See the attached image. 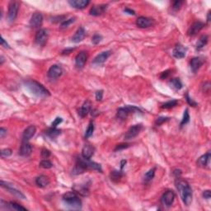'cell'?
<instances>
[{
	"label": "cell",
	"instance_id": "1",
	"mask_svg": "<svg viewBox=\"0 0 211 211\" xmlns=\"http://www.w3.org/2000/svg\"><path fill=\"white\" fill-rule=\"evenodd\" d=\"M176 187L180 191L183 203L186 205H190L192 202V190L187 181L184 180H179L176 183Z\"/></svg>",
	"mask_w": 211,
	"mask_h": 211
},
{
	"label": "cell",
	"instance_id": "2",
	"mask_svg": "<svg viewBox=\"0 0 211 211\" xmlns=\"http://www.w3.org/2000/svg\"><path fill=\"white\" fill-rule=\"evenodd\" d=\"M26 86L31 91V92H32L35 95L38 96V97L49 96V91L43 85L37 82L30 80V81H27L26 83Z\"/></svg>",
	"mask_w": 211,
	"mask_h": 211
},
{
	"label": "cell",
	"instance_id": "3",
	"mask_svg": "<svg viewBox=\"0 0 211 211\" xmlns=\"http://www.w3.org/2000/svg\"><path fill=\"white\" fill-rule=\"evenodd\" d=\"M63 201L65 202V204H67L68 206L74 210H79L82 207L81 200L77 197L76 193L74 191L64 194L63 196Z\"/></svg>",
	"mask_w": 211,
	"mask_h": 211
},
{
	"label": "cell",
	"instance_id": "4",
	"mask_svg": "<svg viewBox=\"0 0 211 211\" xmlns=\"http://www.w3.org/2000/svg\"><path fill=\"white\" fill-rule=\"evenodd\" d=\"M77 163L80 164L83 166L86 170L87 169H92V170H96L98 172H102V166L100 165L99 163H97L95 162H91L89 159L84 158H77Z\"/></svg>",
	"mask_w": 211,
	"mask_h": 211
},
{
	"label": "cell",
	"instance_id": "5",
	"mask_svg": "<svg viewBox=\"0 0 211 211\" xmlns=\"http://www.w3.org/2000/svg\"><path fill=\"white\" fill-rule=\"evenodd\" d=\"M19 10V3L16 1H13L9 4L8 12H7V19L9 21H13L17 18Z\"/></svg>",
	"mask_w": 211,
	"mask_h": 211
},
{
	"label": "cell",
	"instance_id": "6",
	"mask_svg": "<svg viewBox=\"0 0 211 211\" xmlns=\"http://www.w3.org/2000/svg\"><path fill=\"white\" fill-rule=\"evenodd\" d=\"M48 39V31L46 29H40L35 34V42L39 46H45Z\"/></svg>",
	"mask_w": 211,
	"mask_h": 211
},
{
	"label": "cell",
	"instance_id": "7",
	"mask_svg": "<svg viewBox=\"0 0 211 211\" xmlns=\"http://www.w3.org/2000/svg\"><path fill=\"white\" fill-rule=\"evenodd\" d=\"M142 125L139 124V125H135L134 126L130 127V130L127 131V133L125 135V139H131L133 138L136 137L138 134L140 133V131L142 130Z\"/></svg>",
	"mask_w": 211,
	"mask_h": 211
},
{
	"label": "cell",
	"instance_id": "8",
	"mask_svg": "<svg viewBox=\"0 0 211 211\" xmlns=\"http://www.w3.org/2000/svg\"><path fill=\"white\" fill-rule=\"evenodd\" d=\"M174 200H175V193L173 190H167L162 196V203L166 206L170 207L173 204Z\"/></svg>",
	"mask_w": 211,
	"mask_h": 211
},
{
	"label": "cell",
	"instance_id": "9",
	"mask_svg": "<svg viewBox=\"0 0 211 211\" xmlns=\"http://www.w3.org/2000/svg\"><path fill=\"white\" fill-rule=\"evenodd\" d=\"M1 186H2L3 187H5V188H6V189H7L10 193H12L13 195H14L15 196H17L18 198H19V199H25V198H26L24 195L21 193L20 190L15 189L14 187H13V186H12V185L9 184V183L6 182V181H1Z\"/></svg>",
	"mask_w": 211,
	"mask_h": 211
},
{
	"label": "cell",
	"instance_id": "10",
	"mask_svg": "<svg viewBox=\"0 0 211 211\" xmlns=\"http://www.w3.org/2000/svg\"><path fill=\"white\" fill-rule=\"evenodd\" d=\"M204 24L203 22H201V21H196V22H194L193 24L190 26L189 30L187 31V34L190 36L196 35L198 32H200L202 29L204 28Z\"/></svg>",
	"mask_w": 211,
	"mask_h": 211
},
{
	"label": "cell",
	"instance_id": "11",
	"mask_svg": "<svg viewBox=\"0 0 211 211\" xmlns=\"http://www.w3.org/2000/svg\"><path fill=\"white\" fill-rule=\"evenodd\" d=\"M62 73H63V70H62L61 67L55 64L49 68V71H48V77L51 79H56L61 76Z\"/></svg>",
	"mask_w": 211,
	"mask_h": 211
},
{
	"label": "cell",
	"instance_id": "12",
	"mask_svg": "<svg viewBox=\"0 0 211 211\" xmlns=\"http://www.w3.org/2000/svg\"><path fill=\"white\" fill-rule=\"evenodd\" d=\"M43 21V16L40 13H35L32 16L31 21H30V25L33 28H38L40 27Z\"/></svg>",
	"mask_w": 211,
	"mask_h": 211
},
{
	"label": "cell",
	"instance_id": "13",
	"mask_svg": "<svg viewBox=\"0 0 211 211\" xmlns=\"http://www.w3.org/2000/svg\"><path fill=\"white\" fill-rule=\"evenodd\" d=\"M87 59H88V55H87V53L84 51H82L79 54H77V56L75 58L76 67L78 69H82V68L84 67L85 63L87 62Z\"/></svg>",
	"mask_w": 211,
	"mask_h": 211
},
{
	"label": "cell",
	"instance_id": "14",
	"mask_svg": "<svg viewBox=\"0 0 211 211\" xmlns=\"http://www.w3.org/2000/svg\"><path fill=\"white\" fill-rule=\"evenodd\" d=\"M153 24V20L146 17H139L136 20V25L140 28H147Z\"/></svg>",
	"mask_w": 211,
	"mask_h": 211
},
{
	"label": "cell",
	"instance_id": "15",
	"mask_svg": "<svg viewBox=\"0 0 211 211\" xmlns=\"http://www.w3.org/2000/svg\"><path fill=\"white\" fill-rule=\"evenodd\" d=\"M186 53H187V48L184 47L181 45H177V46L173 49V56L176 59H182L186 56Z\"/></svg>",
	"mask_w": 211,
	"mask_h": 211
},
{
	"label": "cell",
	"instance_id": "16",
	"mask_svg": "<svg viewBox=\"0 0 211 211\" xmlns=\"http://www.w3.org/2000/svg\"><path fill=\"white\" fill-rule=\"evenodd\" d=\"M36 129L34 125H30L28 126L23 132L22 134V139H23V142H27L29 139H31L35 134Z\"/></svg>",
	"mask_w": 211,
	"mask_h": 211
},
{
	"label": "cell",
	"instance_id": "17",
	"mask_svg": "<svg viewBox=\"0 0 211 211\" xmlns=\"http://www.w3.org/2000/svg\"><path fill=\"white\" fill-rule=\"evenodd\" d=\"M111 55V50H107V51L102 52L101 54H99L98 55H97V56L95 57V59L93 60L92 63H96V64L104 63L106 60L109 58Z\"/></svg>",
	"mask_w": 211,
	"mask_h": 211
},
{
	"label": "cell",
	"instance_id": "18",
	"mask_svg": "<svg viewBox=\"0 0 211 211\" xmlns=\"http://www.w3.org/2000/svg\"><path fill=\"white\" fill-rule=\"evenodd\" d=\"M204 63V60L200 57H195L190 60V69L193 73H196L198 69L202 66Z\"/></svg>",
	"mask_w": 211,
	"mask_h": 211
},
{
	"label": "cell",
	"instance_id": "19",
	"mask_svg": "<svg viewBox=\"0 0 211 211\" xmlns=\"http://www.w3.org/2000/svg\"><path fill=\"white\" fill-rule=\"evenodd\" d=\"M89 1L88 0H71L69 1V4H70L71 6L74 8H77V9H83L88 6L89 4Z\"/></svg>",
	"mask_w": 211,
	"mask_h": 211
},
{
	"label": "cell",
	"instance_id": "20",
	"mask_svg": "<svg viewBox=\"0 0 211 211\" xmlns=\"http://www.w3.org/2000/svg\"><path fill=\"white\" fill-rule=\"evenodd\" d=\"M32 145L27 143V142H23V144L21 146L19 153L21 155L22 157H28L32 154Z\"/></svg>",
	"mask_w": 211,
	"mask_h": 211
},
{
	"label": "cell",
	"instance_id": "21",
	"mask_svg": "<svg viewBox=\"0 0 211 211\" xmlns=\"http://www.w3.org/2000/svg\"><path fill=\"white\" fill-rule=\"evenodd\" d=\"M85 35H86V32L83 27H79L77 29V32H75V34L74 36L72 37V41L74 43H79L81 42L84 39Z\"/></svg>",
	"mask_w": 211,
	"mask_h": 211
},
{
	"label": "cell",
	"instance_id": "22",
	"mask_svg": "<svg viewBox=\"0 0 211 211\" xmlns=\"http://www.w3.org/2000/svg\"><path fill=\"white\" fill-rule=\"evenodd\" d=\"M107 5L101 4V5H95L91 7L90 10V14L92 16H100L106 10Z\"/></svg>",
	"mask_w": 211,
	"mask_h": 211
},
{
	"label": "cell",
	"instance_id": "23",
	"mask_svg": "<svg viewBox=\"0 0 211 211\" xmlns=\"http://www.w3.org/2000/svg\"><path fill=\"white\" fill-rule=\"evenodd\" d=\"M94 153V148L89 145V144H86L83 146V150H82V156L83 158H87V159H90L91 157Z\"/></svg>",
	"mask_w": 211,
	"mask_h": 211
},
{
	"label": "cell",
	"instance_id": "24",
	"mask_svg": "<svg viewBox=\"0 0 211 211\" xmlns=\"http://www.w3.org/2000/svg\"><path fill=\"white\" fill-rule=\"evenodd\" d=\"M210 159V153H207L204 155H202L201 158L198 159L197 165L200 166L201 167H205L209 164Z\"/></svg>",
	"mask_w": 211,
	"mask_h": 211
},
{
	"label": "cell",
	"instance_id": "25",
	"mask_svg": "<svg viewBox=\"0 0 211 211\" xmlns=\"http://www.w3.org/2000/svg\"><path fill=\"white\" fill-rule=\"evenodd\" d=\"M35 184H36L39 187L43 188V187H46L49 185V180L46 176L41 175V176H38V177L35 179Z\"/></svg>",
	"mask_w": 211,
	"mask_h": 211
},
{
	"label": "cell",
	"instance_id": "26",
	"mask_svg": "<svg viewBox=\"0 0 211 211\" xmlns=\"http://www.w3.org/2000/svg\"><path fill=\"white\" fill-rule=\"evenodd\" d=\"M90 110H91V102L89 101H86L79 110V112H78L79 116L81 117H85L90 111Z\"/></svg>",
	"mask_w": 211,
	"mask_h": 211
},
{
	"label": "cell",
	"instance_id": "27",
	"mask_svg": "<svg viewBox=\"0 0 211 211\" xmlns=\"http://www.w3.org/2000/svg\"><path fill=\"white\" fill-rule=\"evenodd\" d=\"M130 113V111H129L127 106H125V107H120V108H119L118 111H117L116 116H117V117H118L119 119L125 120V119H126L127 116H128V115H129Z\"/></svg>",
	"mask_w": 211,
	"mask_h": 211
},
{
	"label": "cell",
	"instance_id": "28",
	"mask_svg": "<svg viewBox=\"0 0 211 211\" xmlns=\"http://www.w3.org/2000/svg\"><path fill=\"white\" fill-rule=\"evenodd\" d=\"M208 40H209V38H208V35H204L201 36V38L199 39V41H198V42H197L196 44V48L197 49H202L204 46H205L206 45H207L208 43Z\"/></svg>",
	"mask_w": 211,
	"mask_h": 211
},
{
	"label": "cell",
	"instance_id": "29",
	"mask_svg": "<svg viewBox=\"0 0 211 211\" xmlns=\"http://www.w3.org/2000/svg\"><path fill=\"white\" fill-rule=\"evenodd\" d=\"M170 85L171 87L173 88H175L176 90H180L181 88H182V83L180 80L179 78H173L170 80Z\"/></svg>",
	"mask_w": 211,
	"mask_h": 211
},
{
	"label": "cell",
	"instance_id": "30",
	"mask_svg": "<svg viewBox=\"0 0 211 211\" xmlns=\"http://www.w3.org/2000/svg\"><path fill=\"white\" fill-rule=\"evenodd\" d=\"M123 176V173L121 171H112L111 173V179L114 181H118Z\"/></svg>",
	"mask_w": 211,
	"mask_h": 211
},
{
	"label": "cell",
	"instance_id": "31",
	"mask_svg": "<svg viewBox=\"0 0 211 211\" xmlns=\"http://www.w3.org/2000/svg\"><path fill=\"white\" fill-rule=\"evenodd\" d=\"M155 171H156V168H155V167H153V169H150L148 173L144 175V181H145V182H148V181H150L151 180H153V178L154 177Z\"/></svg>",
	"mask_w": 211,
	"mask_h": 211
},
{
	"label": "cell",
	"instance_id": "32",
	"mask_svg": "<svg viewBox=\"0 0 211 211\" xmlns=\"http://www.w3.org/2000/svg\"><path fill=\"white\" fill-rule=\"evenodd\" d=\"M74 190H75V191H77V193H79L80 195H82V196H88V188L86 186H84V187H82V186H78V187H74Z\"/></svg>",
	"mask_w": 211,
	"mask_h": 211
},
{
	"label": "cell",
	"instance_id": "33",
	"mask_svg": "<svg viewBox=\"0 0 211 211\" xmlns=\"http://www.w3.org/2000/svg\"><path fill=\"white\" fill-rule=\"evenodd\" d=\"M7 207L10 210H27V209L23 206H21L20 204H18V203L15 202H10L7 204Z\"/></svg>",
	"mask_w": 211,
	"mask_h": 211
},
{
	"label": "cell",
	"instance_id": "34",
	"mask_svg": "<svg viewBox=\"0 0 211 211\" xmlns=\"http://www.w3.org/2000/svg\"><path fill=\"white\" fill-rule=\"evenodd\" d=\"M46 134H47L49 137L52 138L53 139V138L57 137L59 134H60V130H57L56 128L52 127L51 129H49V130H48L47 131H46Z\"/></svg>",
	"mask_w": 211,
	"mask_h": 211
},
{
	"label": "cell",
	"instance_id": "35",
	"mask_svg": "<svg viewBox=\"0 0 211 211\" xmlns=\"http://www.w3.org/2000/svg\"><path fill=\"white\" fill-rule=\"evenodd\" d=\"M178 104V102L176 100H172V101H169V102H167L164 104H162V108H164V109H171L173 108L174 106H176V105Z\"/></svg>",
	"mask_w": 211,
	"mask_h": 211
},
{
	"label": "cell",
	"instance_id": "36",
	"mask_svg": "<svg viewBox=\"0 0 211 211\" xmlns=\"http://www.w3.org/2000/svg\"><path fill=\"white\" fill-rule=\"evenodd\" d=\"M190 120V115H189V111H188V109L185 110L184 111V114H183V118L181 122V126H183L185 125H187Z\"/></svg>",
	"mask_w": 211,
	"mask_h": 211
},
{
	"label": "cell",
	"instance_id": "37",
	"mask_svg": "<svg viewBox=\"0 0 211 211\" xmlns=\"http://www.w3.org/2000/svg\"><path fill=\"white\" fill-rule=\"evenodd\" d=\"M93 131H94V125L92 122H90L88 129L86 130V133H85V138L88 139V138L91 137L92 134H93Z\"/></svg>",
	"mask_w": 211,
	"mask_h": 211
},
{
	"label": "cell",
	"instance_id": "38",
	"mask_svg": "<svg viewBox=\"0 0 211 211\" xmlns=\"http://www.w3.org/2000/svg\"><path fill=\"white\" fill-rule=\"evenodd\" d=\"M40 167H42V168L49 169L52 167L53 164L49 160H42L41 162H40Z\"/></svg>",
	"mask_w": 211,
	"mask_h": 211
},
{
	"label": "cell",
	"instance_id": "39",
	"mask_svg": "<svg viewBox=\"0 0 211 211\" xmlns=\"http://www.w3.org/2000/svg\"><path fill=\"white\" fill-rule=\"evenodd\" d=\"M75 21V18H70V19H68V20H66V21H64L62 22V24H61V28H66V27H68L69 26L70 24H72L73 22H74Z\"/></svg>",
	"mask_w": 211,
	"mask_h": 211
},
{
	"label": "cell",
	"instance_id": "40",
	"mask_svg": "<svg viewBox=\"0 0 211 211\" xmlns=\"http://www.w3.org/2000/svg\"><path fill=\"white\" fill-rule=\"evenodd\" d=\"M12 155V150L10 148H4L1 150V157L2 158H7Z\"/></svg>",
	"mask_w": 211,
	"mask_h": 211
},
{
	"label": "cell",
	"instance_id": "41",
	"mask_svg": "<svg viewBox=\"0 0 211 211\" xmlns=\"http://www.w3.org/2000/svg\"><path fill=\"white\" fill-rule=\"evenodd\" d=\"M102 35H98V34H96V35H93V37L91 38V42L93 43L94 45H97V44H99V43L102 41Z\"/></svg>",
	"mask_w": 211,
	"mask_h": 211
},
{
	"label": "cell",
	"instance_id": "42",
	"mask_svg": "<svg viewBox=\"0 0 211 211\" xmlns=\"http://www.w3.org/2000/svg\"><path fill=\"white\" fill-rule=\"evenodd\" d=\"M168 120H169L168 117H159V118H158V119L156 120L155 124L158 126V125H161L162 124H163L164 122H166V121H167Z\"/></svg>",
	"mask_w": 211,
	"mask_h": 211
},
{
	"label": "cell",
	"instance_id": "43",
	"mask_svg": "<svg viewBox=\"0 0 211 211\" xmlns=\"http://www.w3.org/2000/svg\"><path fill=\"white\" fill-rule=\"evenodd\" d=\"M129 146H130V144H117V145H116V148H115V151H120V150H122V149H125V148H128Z\"/></svg>",
	"mask_w": 211,
	"mask_h": 211
},
{
	"label": "cell",
	"instance_id": "44",
	"mask_svg": "<svg viewBox=\"0 0 211 211\" xmlns=\"http://www.w3.org/2000/svg\"><path fill=\"white\" fill-rule=\"evenodd\" d=\"M182 4H183L182 1H175V2H173V7L174 8V9L177 10V9H180V7H181Z\"/></svg>",
	"mask_w": 211,
	"mask_h": 211
},
{
	"label": "cell",
	"instance_id": "45",
	"mask_svg": "<svg viewBox=\"0 0 211 211\" xmlns=\"http://www.w3.org/2000/svg\"><path fill=\"white\" fill-rule=\"evenodd\" d=\"M170 74H171V70L164 71V72H162L161 75H160V78H161V79H166L167 77H169Z\"/></svg>",
	"mask_w": 211,
	"mask_h": 211
},
{
	"label": "cell",
	"instance_id": "46",
	"mask_svg": "<svg viewBox=\"0 0 211 211\" xmlns=\"http://www.w3.org/2000/svg\"><path fill=\"white\" fill-rule=\"evenodd\" d=\"M102 97H103V91L100 90L96 92V99L97 101H102Z\"/></svg>",
	"mask_w": 211,
	"mask_h": 211
},
{
	"label": "cell",
	"instance_id": "47",
	"mask_svg": "<svg viewBox=\"0 0 211 211\" xmlns=\"http://www.w3.org/2000/svg\"><path fill=\"white\" fill-rule=\"evenodd\" d=\"M41 156H42V158H49V156H50V152H49L48 149H42V151H41Z\"/></svg>",
	"mask_w": 211,
	"mask_h": 211
},
{
	"label": "cell",
	"instance_id": "48",
	"mask_svg": "<svg viewBox=\"0 0 211 211\" xmlns=\"http://www.w3.org/2000/svg\"><path fill=\"white\" fill-rule=\"evenodd\" d=\"M186 98H187V102H188V103H189V104H190V106H196L197 105L196 102H194L193 99L190 98V97H189V95H188V94H187V95H186Z\"/></svg>",
	"mask_w": 211,
	"mask_h": 211
},
{
	"label": "cell",
	"instance_id": "49",
	"mask_svg": "<svg viewBox=\"0 0 211 211\" xmlns=\"http://www.w3.org/2000/svg\"><path fill=\"white\" fill-rule=\"evenodd\" d=\"M62 121H63L62 118H60V117H57L56 119L54 120V122L52 123V127L55 128V127H56L58 125H60V124L61 123Z\"/></svg>",
	"mask_w": 211,
	"mask_h": 211
},
{
	"label": "cell",
	"instance_id": "50",
	"mask_svg": "<svg viewBox=\"0 0 211 211\" xmlns=\"http://www.w3.org/2000/svg\"><path fill=\"white\" fill-rule=\"evenodd\" d=\"M203 197H204V199H206V200H209V199H210V197H211L210 190H204V192H203Z\"/></svg>",
	"mask_w": 211,
	"mask_h": 211
},
{
	"label": "cell",
	"instance_id": "51",
	"mask_svg": "<svg viewBox=\"0 0 211 211\" xmlns=\"http://www.w3.org/2000/svg\"><path fill=\"white\" fill-rule=\"evenodd\" d=\"M6 134H7V130L2 127V128L0 129V137L4 138Z\"/></svg>",
	"mask_w": 211,
	"mask_h": 211
},
{
	"label": "cell",
	"instance_id": "52",
	"mask_svg": "<svg viewBox=\"0 0 211 211\" xmlns=\"http://www.w3.org/2000/svg\"><path fill=\"white\" fill-rule=\"evenodd\" d=\"M173 173H174V175L176 176V178H179L180 176L181 175V170H178V169H176V170H174Z\"/></svg>",
	"mask_w": 211,
	"mask_h": 211
},
{
	"label": "cell",
	"instance_id": "53",
	"mask_svg": "<svg viewBox=\"0 0 211 211\" xmlns=\"http://www.w3.org/2000/svg\"><path fill=\"white\" fill-rule=\"evenodd\" d=\"M1 45H2L3 46H4V47H6V48H9L8 44L5 41V40L4 39V37H1Z\"/></svg>",
	"mask_w": 211,
	"mask_h": 211
},
{
	"label": "cell",
	"instance_id": "54",
	"mask_svg": "<svg viewBox=\"0 0 211 211\" xmlns=\"http://www.w3.org/2000/svg\"><path fill=\"white\" fill-rule=\"evenodd\" d=\"M125 13H126L130 15L135 14V12L133 10H131V9H130V8H125Z\"/></svg>",
	"mask_w": 211,
	"mask_h": 211
},
{
	"label": "cell",
	"instance_id": "55",
	"mask_svg": "<svg viewBox=\"0 0 211 211\" xmlns=\"http://www.w3.org/2000/svg\"><path fill=\"white\" fill-rule=\"evenodd\" d=\"M72 50H74V49H65L64 51H63V54H69V53L72 51Z\"/></svg>",
	"mask_w": 211,
	"mask_h": 211
},
{
	"label": "cell",
	"instance_id": "56",
	"mask_svg": "<svg viewBox=\"0 0 211 211\" xmlns=\"http://www.w3.org/2000/svg\"><path fill=\"white\" fill-rule=\"evenodd\" d=\"M125 164H126V161H125V160H123V161H121V166H120V167H121V169L123 168L124 166L125 165Z\"/></svg>",
	"mask_w": 211,
	"mask_h": 211
},
{
	"label": "cell",
	"instance_id": "57",
	"mask_svg": "<svg viewBox=\"0 0 211 211\" xmlns=\"http://www.w3.org/2000/svg\"><path fill=\"white\" fill-rule=\"evenodd\" d=\"M207 21H210V11L208 13V16H207Z\"/></svg>",
	"mask_w": 211,
	"mask_h": 211
},
{
	"label": "cell",
	"instance_id": "58",
	"mask_svg": "<svg viewBox=\"0 0 211 211\" xmlns=\"http://www.w3.org/2000/svg\"><path fill=\"white\" fill-rule=\"evenodd\" d=\"M4 57H3V56H1V62H0V63H1V64H3V63H4Z\"/></svg>",
	"mask_w": 211,
	"mask_h": 211
}]
</instances>
